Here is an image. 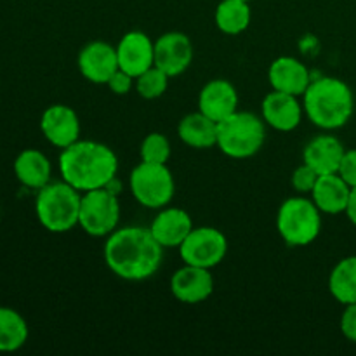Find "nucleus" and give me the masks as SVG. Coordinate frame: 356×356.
Listing matches in <instances>:
<instances>
[{
  "label": "nucleus",
  "mask_w": 356,
  "mask_h": 356,
  "mask_svg": "<svg viewBox=\"0 0 356 356\" xmlns=\"http://www.w3.org/2000/svg\"><path fill=\"white\" fill-rule=\"evenodd\" d=\"M52 167L47 156L38 149H24L14 160V174L26 188L40 190L51 183Z\"/></svg>",
  "instance_id": "nucleus-21"
},
{
  "label": "nucleus",
  "mask_w": 356,
  "mask_h": 356,
  "mask_svg": "<svg viewBox=\"0 0 356 356\" xmlns=\"http://www.w3.org/2000/svg\"><path fill=\"white\" fill-rule=\"evenodd\" d=\"M329 291L341 305L356 302V256H348L334 266L329 277Z\"/></svg>",
  "instance_id": "nucleus-23"
},
{
  "label": "nucleus",
  "mask_w": 356,
  "mask_h": 356,
  "mask_svg": "<svg viewBox=\"0 0 356 356\" xmlns=\"http://www.w3.org/2000/svg\"><path fill=\"white\" fill-rule=\"evenodd\" d=\"M268 79L273 90L292 94V96H302L312 83L309 70L299 59L289 58V56L278 58L271 63Z\"/></svg>",
  "instance_id": "nucleus-18"
},
{
  "label": "nucleus",
  "mask_w": 356,
  "mask_h": 356,
  "mask_svg": "<svg viewBox=\"0 0 356 356\" xmlns=\"http://www.w3.org/2000/svg\"><path fill=\"white\" fill-rule=\"evenodd\" d=\"M318 177L320 174L316 172L315 169H312L308 163H302V165H299L298 169L294 170V174H292V186H294V190L301 195L312 193Z\"/></svg>",
  "instance_id": "nucleus-28"
},
{
  "label": "nucleus",
  "mask_w": 356,
  "mask_h": 356,
  "mask_svg": "<svg viewBox=\"0 0 356 356\" xmlns=\"http://www.w3.org/2000/svg\"><path fill=\"white\" fill-rule=\"evenodd\" d=\"M40 131L56 148H68L80 138L79 115L66 104H52L42 113Z\"/></svg>",
  "instance_id": "nucleus-11"
},
{
  "label": "nucleus",
  "mask_w": 356,
  "mask_h": 356,
  "mask_svg": "<svg viewBox=\"0 0 356 356\" xmlns=\"http://www.w3.org/2000/svg\"><path fill=\"white\" fill-rule=\"evenodd\" d=\"M134 76L129 75L127 72H124V70L118 68L117 72L113 73V76H111L110 80H108L106 86L110 87V90L113 94H117V96H125V94L131 92V89L134 87Z\"/></svg>",
  "instance_id": "nucleus-29"
},
{
  "label": "nucleus",
  "mask_w": 356,
  "mask_h": 356,
  "mask_svg": "<svg viewBox=\"0 0 356 356\" xmlns=\"http://www.w3.org/2000/svg\"><path fill=\"white\" fill-rule=\"evenodd\" d=\"M117 58L118 68L136 79L155 66V42L143 31H127L117 45Z\"/></svg>",
  "instance_id": "nucleus-12"
},
{
  "label": "nucleus",
  "mask_w": 356,
  "mask_h": 356,
  "mask_svg": "<svg viewBox=\"0 0 356 356\" xmlns=\"http://www.w3.org/2000/svg\"><path fill=\"white\" fill-rule=\"evenodd\" d=\"M264 120L249 111H238L218 122V148L232 159H249L264 145Z\"/></svg>",
  "instance_id": "nucleus-5"
},
{
  "label": "nucleus",
  "mask_w": 356,
  "mask_h": 356,
  "mask_svg": "<svg viewBox=\"0 0 356 356\" xmlns=\"http://www.w3.org/2000/svg\"><path fill=\"white\" fill-rule=\"evenodd\" d=\"M346 148L343 143L332 134H322L313 138L302 152L305 163L315 169L320 176L323 174H336L339 170Z\"/></svg>",
  "instance_id": "nucleus-19"
},
{
  "label": "nucleus",
  "mask_w": 356,
  "mask_h": 356,
  "mask_svg": "<svg viewBox=\"0 0 356 356\" xmlns=\"http://www.w3.org/2000/svg\"><path fill=\"white\" fill-rule=\"evenodd\" d=\"M214 278L211 270L184 264L170 278V292L183 305H198L211 298Z\"/></svg>",
  "instance_id": "nucleus-13"
},
{
  "label": "nucleus",
  "mask_w": 356,
  "mask_h": 356,
  "mask_svg": "<svg viewBox=\"0 0 356 356\" xmlns=\"http://www.w3.org/2000/svg\"><path fill=\"white\" fill-rule=\"evenodd\" d=\"M169 79L170 76L167 73H163L156 66H152L145 73L136 76V89H138L139 96L145 99H156V97L163 96V92L167 90Z\"/></svg>",
  "instance_id": "nucleus-26"
},
{
  "label": "nucleus",
  "mask_w": 356,
  "mask_h": 356,
  "mask_svg": "<svg viewBox=\"0 0 356 356\" xmlns=\"http://www.w3.org/2000/svg\"><path fill=\"white\" fill-rule=\"evenodd\" d=\"M82 193L66 181L47 183L38 190L35 212L47 232L66 233L79 225Z\"/></svg>",
  "instance_id": "nucleus-4"
},
{
  "label": "nucleus",
  "mask_w": 356,
  "mask_h": 356,
  "mask_svg": "<svg viewBox=\"0 0 356 356\" xmlns=\"http://www.w3.org/2000/svg\"><path fill=\"white\" fill-rule=\"evenodd\" d=\"M277 229L289 247H306L318 238L322 212L309 198H287L278 209Z\"/></svg>",
  "instance_id": "nucleus-6"
},
{
  "label": "nucleus",
  "mask_w": 356,
  "mask_h": 356,
  "mask_svg": "<svg viewBox=\"0 0 356 356\" xmlns=\"http://www.w3.org/2000/svg\"><path fill=\"white\" fill-rule=\"evenodd\" d=\"M238 110V92L235 86L225 79H214L204 86L198 96V111L214 122L225 120Z\"/></svg>",
  "instance_id": "nucleus-15"
},
{
  "label": "nucleus",
  "mask_w": 356,
  "mask_h": 356,
  "mask_svg": "<svg viewBox=\"0 0 356 356\" xmlns=\"http://www.w3.org/2000/svg\"><path fill=\"white\" fill-rule=\"evenodd\" d=\"M305 96V113L313 125L323 131L344 127L353 117V90L336 76H322L309 83Z\"/></svg>",
  "instance_id": "nucleus-3"
},
{
  "label": "nucleus",
  "mask_w": 356,
  "mask_h": 356,
  "mask_svg": "<svg viewBox=\"0 0 356 356\" xmlns=\"http://www.w3.org/2000/svg\"><path fill=\"white\" fill-rule=\"evenodd\" d=\"M226 252H228V240L225 233L212 226L193 228L179 245L181 259L184 264L205 268V270L218 266L225 259Z\"/></svg>",
  "instance_id": "nucleus-9"
},
{
  "label": "nucleus",
  "mask_w": 356,
  "mask_h": 356,
  "mask_svg": "<svg viewBox=\"0 0 356 356\" xmlns=\"http://www.w3.org/2000/svg\"><path fill=\"white\" fill-rule=\"evenodd\" d=\"M79 70L89 82L108 83L118 70L117 47L101 40L83 45L79 54Z\"/></svg>",
  "instance_id": "nucleus-14"
},
{
  "label": "nucleus",
  "mask_w": 356,
  "mask_h": 356,
  "mask_svg": "<svg viewBox=\"0 0 356 356\" xmlns=\"http://www.w3.org/2000/svg\"><path fill=\"white\" fill-rule=\"evenodd\" d=\"M149 229L163 249H176V247L179 249L181 243L186 240V236L193 229V221H191L190 214L183 209L169 207L156 214Z\"/></svg>",
  "instance_id": "nucleus-17"
},
{
  "label": "nucleus",
  "mask_w": 356,
  "mask_h": 356,
  "mask_svg": "<svg viewBox=\"0 0 356 356\" xmlns=\"http://www.w3.org/2000/svg\"><path fill=\"white\" fill-rule=\"evenodd\" d=\"M305 108L299 104L298 96L273 90L263 99V120L270 127L282 132H291L301 124Z\"/></svg>",
  "instance_id": "nucleus-16"
},
{
  "label": "nucleus",
  "mask_w": 356,
  "mask_h": 356,
  "mask_svg": "<svg viewBox=\"0 0 356 356\" xmlns=\"http://www.w3.org/2000/svg\"><path fill=\"white\" fill-rule=\"evenodd\" d=\"M141 162L167 163L170 156V143L160 132H152L141 143Z\"/></svg>",
  "instance_id": "nucleus-27"
},
{
  "label": "nucleus",
  "mask_w": 356,
  "mask_h": 356,
  "mask_svg": "<svg viewBox=\"0 0 356 356\" xmlns=\"http://www.w3.org/2000/svg\"><path fill=\"white\" fill-rule=\"evenodd\" d=\"M177 134L184 145L197 149L218 146V122L209 118L202 111L190 113L177 125Z\"/></svg>",
  "instance_id": "nucleus-22"
},
{
  "label": "nucleus",
  "mask_w": 356,
  "mask_h": 356,
  "mask_svg": "<svg viewBox=\"0 0 356 356\" xmlns=\"http://www.w3.org/2000/svg\"><path fill=\"white\" fill-rule=\"evenodd\" d=\"M245 2H250V0H245Z\"/></svg>",
  "instance_id": "nucleus-33"
},
{
  "label": "nucleus",
  "mask_w": 356,
  "mask_h": 356,
  "mask_svg": "<svg viewBox=\"0 0 356 356\" xmlns=\"http://www.w3.org/2000/svg\"><path fill=\"white\" fill-rule=\"evenodd\" d=\"M341 332L351 343H356V302L346 305V309L341 316Z\"/></svg>",
  "instance_id": "nucleus-31"
},
{
  "label": "nucleus",
  "mask_w": 356,
  "mask_h": 356,
  "mask_svg": "<svg viewBox=\"0 0 356 356\" xmlns=\"http://www.w3.org/2000/svg\"><path fill=\"white\" fill-rule=\"evenodd\" d=\"M216 26L226 35H238L250 24V7L245 0H222L216 7Z\"/></svg>",
  "instance_id": "nucleus-24"
},
{
  "label": "nucleus",
  "mask_w": 356,
  "mask_h": 356,
  "mask_svg": "<svg viewBox=\"0 0 356 356\" xmlns=\"http://www.w3.org/2000/svg\"><path fill=\"white\" fill-rule=\"evenodd\" d=\"M346 216L351 222L356 226V186L351 188L350 193V200H348V207H346Z\"/></svg>",
  "instance_id": "nucleus-32"
},
{
  "label": "nucleus",
  "mask_w": 356,
  "mask_h": 356,
  "mask_svg": "<svg viewBox=\"0 0 356 356\" xmlns=\"http://www.w3.org/2000/svg\"><path fill=\"white\" fill-rule=\"evenodd\" d=\"M193 61V44L181 31H167L155 42V66L169 76L186 72Z\"/></svg>",
  "instance_id": "nucleus-10"
},
{
  "label": "nucleus",
  "mask_w": 356,
  "mask_h": 356,
  "mask_svg": "<svg viewBox=\"0 0 356 356\" xmlns=\"http://www.w3.org/2000/svg\"><path fill=\"white\" fill-rule=\"evenodd\" d=\"M131 191L146 209H163L174 198V177L167 163L141 162L131 172Z\"/></svg>",
  "instance_id": "nucleus-7"
},
{
  "label": "nucleus",
  "mask_w": 356,
  "mask_h": 356,
  "mask_svg": "<svg viewBox=\"0 0 356 356\" xmlns=\"http://www.w3.org/2000/svg\"><path fill=\"white\" fill-rule=\"evenodd\" d=\"M118 170V159L110 146L96 141H76L59 155L63 181L80 193L110 186Z\"/></svg>",
  "instance_id": "nucleus-2"
},
{
  "label": "nucleus",
  "mask_w": 356,
  "mask_h": 356,
  "mask_svg": "<svg viewBox=\"0 0 356 356\" xmlns=\"http://www.w3.org/2000/svg\"><path fill=\"white\" fill-rule=\"evenodd\" d=\"M162 257L163 247L141 226L115 229L104 243V263L122 280H148L160 270Z\"/></svg>",
  "instance_id": "nucleus-1"
},
{
  "label": "nucleus",
  "mask_w": 356,
  "mask_h": 356,
  "mask_svg": "<svg viewBox=\"0 0 356 356\" xmlns=\"http://www.w3.org/2000/svg\"><path fill=\"white\" fill-rule=\"evenodd\" d=\"M351 186L339 174H323L318 177L312 191V200L315 202L320 212L325 214H341L346 212L350 200Z\"/></svg>",
  "instance_id": "nucleus-20"
},
{
  "label": "nucleus",
  "mask_w": 356,
  "mask_h": 356,
  "mask_svg": "<svg viewBox=\"0 0 356 356\" xmlns=\"http://www.w3.org/2000/svg\"><path fill=\"white\" fill-rule=\"evenodd\" d=\"M28 341V323L16 309L0 306V351L10 353Z\"/></svg>",
  "instance_id": "nucleus-25"
},
{
  "label": "nucleus",
  "mask_w": 356,
  "mask_h": 356,
  "mask_svg": "<svg viewBox=\"0 0 356 356\" xmlns=\"http://www.w3.org/2000/svg\"><path fill=\"white\" fill-rule=\"evenodd\" d=\"M120 221V204L110 186L82 193L79 226L89 236H108L117 229Z\"/></svg>",
  "instance_id": "nucleus-8"
},
{
  "label": "nucleus",
  "mask_w": 356,
  "mask_h": 356,
  "mask_svg": "<svg viewBox=\"0 0 356 356\" xmlns=\"http://www.w3.org/2000/svg\"><path fill=\"white\" fill-rule=\"evenodd\" d=\"M337 174H339L351 188L356 186V149H346V152H344V156L343 160H341Z\"/></svg>",
  "instance_id": "nucleus-30"
}]
</instances>
